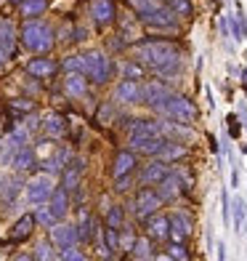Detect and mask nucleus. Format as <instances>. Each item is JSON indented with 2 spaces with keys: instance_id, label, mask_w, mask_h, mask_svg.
I'll list each match as a JSON object with an SVG mask.
<instances>
[{
  "instance_id": "dca6fc26",
  "label": "nucleus",
  "mask_w": 247,
  "mask_h": 261,
  "mask_svg": "<svg viewBox=\"0 0 247 261\" xmlns=\"http://www.w3.org/2000/svg\"><path fill=\"white\" fill-rule=\"evenodd\" d=\"M14 48H16V27L8 19H0V54L6 59H11L14 56Z\"/></svg>"
},
{
  "instance_id": "cd10ccee",
  "label": "nucleus",
  "mask_w": 247,
  "mask_h": 261,
  "mask_svg": "<svg viewBox=\"0 0 247 261\" xmlns=\"http://www.w3.org/2000/svg\"><path fill=\"white\" fill-rule=\"evenodd\" d=\"M45 8H48V0H21L19 11L24 19H35V16H43Z\"/></svg>"
},
{
  "instance_id": "6e6552de",
  "label": "nucleus",
  "mask_w": 247,
  "mask_h": 261,
  "mask_svg": "<svg viewBox=\"0 0 247 261\" xmlns=\"http://www.w3.org/2000/svg\"><path fill=\"white\" fill-rule=\"evenodd\" d=\"M165 141H168V136H131V147L136 155H149V158H157L160 155V149L165 147Z\"/></svg>"
},
{
  "instance_id": "aec40b11",
  "label": "nucleus",
  "mask_w": 247,
  "mask_h": 261,
  "mask_svg": "<svg viewBox=\"0 0 247 261\" xmlns=\"http://www.w3.org/2000/svg\"><path fill=\"white\" fill-rule=\"evenodd\" d=\"M64 91L69 93V96H75V99H82L88 93V80L82 72H67L64 77Z\"/></svg>"
},
{
  "instance_id": "20e7f679",
  "label": "nucleus",
  "mask_w": 247,
  "mask_h": 261,
  "mask_svg": "<svg viewBox=\"0 0 247 261\" xmlns=\"http://www.w3.org/2000/svg\"><path fill=\"white\" fill-rule=\"evenodd\" d=\"M80 72L90 83L101 86V83H107L109 75H112V62H109V56L101 54V51H88V54L80 56Z\"/></svg>"
},
{
  "instance_id": "ddd939ff",
  "label": "nucleus",
  "mask_w": 247,
  "mask_h": 261,
  "mask_svg": "<svg viewBox=\"0 0 247 261\" xmlns=\"http://www.w3.org/2000/svg\"><path fill=\"white\" fill-rule=\"evenodd\" d=\"M114 101L117 104H141V86H138V80L122 77V83L114 88Z\"/></svg>"
},
{
  "instance_id": "f704fd0d",
  "label": "nucleus",
  "mask_w": 247,
  "mask_h": 261,
  "mask_svg": "<svg viewBox=\"0 0 247 261\" xmlns=\"http://www.w3.org/2000/svg\"><path fill=\"white\" fill-rule=\"evenodd\" d=\"M77 232H80V240H90V237H93V219H90V213H88V211H80Z\"/></svg>"
},
{
  "instance_id": "a211bd4d",
  "label": "nucleus",
  "mask_w": 247,
  "mask_h": 261,
  "mask_svg": "<svg viewBox=\"0 0 247 261\" xmlns=\"http://www.w3.org/2000/svg\"><path fill=\"white\" fill-rule=\"evenodd\" d=\"M40 125H43V134L51 136V139L64 136V130H67V120H64L58 112H45L43 120H40Z\"/></svg>"
},
{
  "instance_id": "f3484780",
  "label": "nucleus",
  "mask_w": 247,
  "mask_h": 261,
  "mask_svg": "<svg viewBox=\"0 0 247 261\" xmlns=\"http://www.w3.org/2000/svg\"><path fill=\"white\" fill-rule=\"evenodd\" d=\"M146 234L151 237V240H168L170 237V219L160 216V213L149 216L146 219Z\"/></svg>"
},
{
  "instance_id": "bb28decb",
  "label": "nucleus",
  "mask_w": 247,
  "mask_h": 261,
  "mask_svg": "<svg viewBox=\"0 0 247 261\" xmlns=\"http://www.w3.org/2000/svg\"><path fill=\"white\" fill-rule=\"evenodd\" d=\"M231 224H234V232H244V224H247V203L242 197H234L231 203Z\"/></svg>"
},
{
  "instance_id": "a18cd8bd",
  "label": "nucleus",
  "mask_w": 247,
  "mask_h": 261,
  "mask_svg": "<svg viewBox=\"0 0 247 261\" xmlns=\"http://www.w3.org/2000/svg\"><path fill=\"white\" fill-rule=\"evenodd\" d=\"M114 181H117V187H114L117 192H125V189L131 187V176H120V179H114Z\"/></svg>"
},
{
  "instance_id": "49530a36",
  "label": "nucleus",
  "mask_w": 247,
  "mask_h": 261,
  "mask_svg": "<svg viewBox=\"0 0 247 261\" xmlns=\"http://www.w3.org/2000/svg\"><path fill=\"white\" fill-rule=\"evenodd\" d=\"M229 16H221V35H223V38H229Z\"/></svg>"
},
{
  "instance_id": "423d86ee",
  "label": "nucleus",
  "mask_w": 247,
  "mask_h": 261,
  "mask_svg": "<svg viewBox=\"0 0 247 261\" xmlns=\"http://www.w3.org/2000/svg\"><path fill=\"white\" fill-rule=\"evenodd\" d=\"M53 179H51V173H38L35 179L27 181V200L32 205H43V203H48L51 195H53Z\"/></svg>"
},
{
  "instance_id": "7ed1b4c3",
  "label": "nucleus",
  "mask_w": 247,
  "mask_h": 261,
  "mask_svg": "<svg viewBox=\"0 0 247 261\" xmlns=\"http://www.w3.org/2000/svg\"><path fill=\"white\" fill-rule=\"evenodd\" d=\"M151 110L160 112L162 117H168V120L186 123V125H192L197 120V107L186 96H178V93H170L168 99H162L157 107H151Z\"/></svg>"
},
{
  "instance_id": "2eb2a0df",
  "label": "nucleus",
  "mask_w": 247,
  "mask_h": 261,
  "mask_svg": "<svg viewBox=\"0 0 247 261\" xmlns=\"http://www.w3.org/2000/svg\"><path fill=\"white\" fill-rule=\"evenodd\" d=\"M183 181H181V176H178V171H170L165 179L157 184V192L162 195V200H175L181 192H183Z\"/></svg>"
},
{
  "instance_id": "58836bf2",
  "label": "nucleus",
  "mask_w": 247,
  "mask_h": 261,
  "mask_svg": "<svg viewBox=\"0 0 247 261\" xmlns=\"http://www.w3.org/2000/svg\"><path fill=\"white\" fill-rule=\"evenodd\" d=\"M35 258H45V261H48V258H56V253L51 251V243H38V245H35Z\"/></svg>"
},
{
  "instance_id": "5701e85b",
  "label": "nucleus",
  "mask_w": 247,
  "mask_h": 261,
  "mask_svg": "<svg viewBox=\"0 0 247 261\" xmlns=\"http://www.w3.org/2000/svg\"><path fill=\"white\" fill-rule=\"evenodd\" d=\"M128 134H131V136H157V134H162V123H155V120H133L131 125H128Z\"/></svg>"
},
{
  "instance_id": "a19ab883",
  "label": "nucleus",
  "mask_w": 247,
  "mask_h": 261,
  "mask_svg": "<svg viewBox=\"0 0 247 261\" xmlns=\"http://www.w3.org/2000/svg\"><path fill=\"white\" fill-rule=\"evenodd\" d=\"M58 258H64V261H85V253H80L77 245H75V248H67V251H61V253H58Z\"/></svg>"
},
{
  "instance_id": "c03bdc74",
  "label": "nucleus",
  "mask_w": 247,
  "mask_h": 261,
  "mask_svg": "<svg viewBox=\"0 0 247 261\" xmlns=\"http://www.w3.org/2000/svg\"><path fill=\"white\" fill-rule=\"evenodd\" d=\"M11 107H14V110H21V112H29V110H35V104H32L29 99H16Z\"/></svg>"
},
{
  "instance_id": "37998d69",
  "label": "nucleus",
  "mask_w": 247,
  "mask_h": 261,
  "mask_svg": "<svg viewBox=\"0 0 247 261\" xmlns=\"http://www.w3.org/2000/svg\"><path fill=\"white\" fill-rule=\"evenodd\" d=\"M64 69L67 72H80V56H69L64 62Z\"/></svg>"
},
{
  "instance_id": "4be33fe9",
  "label": "nucleus",
  "mask_w": 247,
  "mask_h": 261,
  "mask_svg": "<svg viewBox=\"0 0 247 261\" xmlns=\"http://www.w3.org/2000/svg\"><path fill=\"white\" fill-rule=\"evenodd\" d=\"M48 205H51V211H53V216H56V219H64V216H67V213H69V195H67V189H64V187L53 189V195H51V200H48Z\"/></svg>"
},
{
  "instance_id": "7c9ffc66",
  "label": "nucleus",
  "mask_w": 247,
  "mask_h": 261,
  "mask_svg": "<svg viewBox=\"0 0 247 261\" xmlns=\"http://www.w3.org/2000/svg\"><path fill=\"white\" fill-rule=\"evenodd\" d=\"M67 163H69V152L56 149V155L45 160V173H58V171H64Z\"/></svg>"
},
{
  "instance_id": "2f4dec72",
  "label": "nucleus",
  "mask_w": 247,
  "mask_h": 261,
  "mask_svg": "<svg viewBox=\"0 0 247 261\" xmlns=\"http://www.w3.org/2000/svg\"><path fill=\"white\" fill-rule=\"evenodd\" d=\"M151 237L146 234V237H141V240H136L133 243V248H131V256L133 258H141V261H144V258H155V251H151Z\"/></svg>"
},
{
  "instance_id": "9b49d317",
  "label": "nucleus",
  "mask_w": 247,
  "mask_h": 261,
  "mask_svg": "<svg viewBox=\"0 0 247 261\" xmlns=\"http://www.w3.org/2000/svg\"><path fill=\"white\" fill-rule=\"evenodd\" d=\"M170 96V88L160 80H149L141 86V104H149V107H157L162 99Z\"/></svg>"
},
{
  "instance_id": "79ce46f5",
  "label": "nucleus",
  "mask_w": 247,
  "mask_h": 261,
  "mask_svg": "<svg viewBox=\"0 0 247 261\" xmlns=\"http://www.w3.org/2000/svg\"><path fill=\"white\" fill-rule=\"evenodd\" d=\"M16 192V181H8L3 173H0V195H14Z\"/></svg>"
},
{
  "instance_id": "de8ad7c7",
  "label": "nucleus",
  "mask_w": 247,
  "mask_h": 261,
  "mask_svg": "<svg viewBox=\"0 0 247 261\" xmlns=\"http://www.w3.org/2000/svg\"><path fill=\"white\" fill-rule=\"evenodd\" d=\"M231 187H234V189L239 187V173H237V171H231Z\"/></svg>"
},
{
  "instance_id": "f257e3e1",
  "label": "nucleus",
  "mask_w": 247,
  "mask_h": 261,
  "mask_svg": "<svg viewBox=\"0 0 247 261\" xmlns=\"http://www.w3.org/2000/svg\"><path fill=\"white\" fill-rule=\"evenodd\" d=\"M136 59L151 72L162 77H173L181 72V54L170 40H146L136 48Z\"/></svg>"
},
{
  "instance_id": "c85d7f7f",
  "label": "nucleus",
  "mask_w": 247,
  "mask_h": 261,
  "mask_svg": "<svg viewBox=\"0 0 247 261\" xmlns=\"http://www.w3.org/2000/svg\"><path fill=\"white\" fill-rule=\"evenodd\" d=\"M11 165H14L16 171H29L35 165V152L29 147H21L14 152V160H11Z\"/></svg>"
},
{
  "instance_id": "ea45409f",
  "label": "nucleus",
  "mask_w": 247,
  "mask_h": 261,
  "mask_svg": "<svg viewBox=\"0 0 247 261\" xmlns=\"http://www.w3.org/2000/svg\"><path fill=\"white\" fill-rule=\"evenodd\" d=\"M168 256H170V258H181V261L192 258L189 251H186V245H183V243H175V240H173V245H170V253H168Z\"/></svg>"
},
{
  "instance_id": "b1692460",
  "label": "nucleus",
  "mask_w": 247,
  "mask_h": 261,
  "mask_svg": "<svg viewBox=\"0 0 247 261\" xmlns=\"http://www.w3.org/2000/svg\"><path fill=\"white\" fill-rule=\"evenodd\" d=\"M35 224H38V219H35V213H24L16 224H14V229H11V237L14 240H27V237L35 232Z\"/></svg>"
},
{
  "instance_id": "393cba45",
  "label": "nucleus",
  "mask_w": 247,
  "mask_h": 261,
  "mask_svg": "<svg viewBox=\"0 0 247 261\" xmlns=\"http://www.w3.org/2000/svg\"><path fill=\"white\" fill-rule=\"evenodd\" d=\"M160 160H165V163H175V160H183L186 158V147L181 144V141H173V139H168L165 141V147L160 149V155H157Z\"/></svg>"
},
{
  "instance_id": "8fccbe9b",
  "label": "nucleus",
  "mask_w": 247,
  "mask_h": 261,
  "mask_svg": "<svg viewBox=\"0 0 247 261\" xmlns=\"http://www.w3.org/2000/svg\"><path fill=\"white\" fill-rule=\"evenodd\" d=\"M6 62H8V59H6V56H3V54H0V67H3V64H6Z\"/></svg>"
},
{
  "instance_id": "f03ea898",
  "label": "nucleus",
  "mask_w": 247,
  "mask_h": 261,
  "mask_svg": "<svg viewBox=\"0 0 247 261\" xmlns=\"http://www.w3.org/2000/svg\"><path fill=\"white\" fill-rule=\"evenodd\" d=\"M19 38H21V45H24V48H29L32 54H38V56H45L56 45V35H53L51 24L43 21V19H38V16L27 19L24 24H21Z\"/></svg>"
},
{
  "instance_id": "4468645a",
  "label": "nucleus",
  "mask_w": 247,
  "mask_h": 261,
  "mask_svg": "<svg viewBox=\"0 0 247 261\" xmlns=\"http://www.w3.org/2000/svg\"><path fill=\"white\" fill-rule=\"evenodd\" d=\"M192 219L186 216V213H173L170 216V237L175 243H186L189 240V234H192Z\"/></svg>"
},
{
  "instance_id": "473e14b6",
  "label": "nucleus",
  "mask_w": 247,
  "mask_h": 261,
  "mask_svg": "<svg viewBox=\"0 0 247 261\" xmlns=\"http://www.w3.org/2000/svg\"><path fill=\"white\" fill-rule=\"evenodd\" d=\"M128 3L133 6V11L138 14V19H144V16L151 14V11H157L160 6H165L162 0H128Z\"/></svg>"
},
{
  "instance_id": "1a4fd4ad",
  "label": "nucleus",
  "mask_w": 247,
  "mask_h": 261,
  "mask_svg": "<svg viewBox=\"0 0 247 261\" xmlns=\"http://www.w3.org/2000/svg\"><path fill=\"white\" fill-rule=\"evenodd\" d=\"M51 240L58 251H67V248H75L80 243V232L72 224H53L51 227Z\"/></svg>"
},
{
  "instance_id": "6ab92c4d",
  "label": "nucleus",
  "mask_w": 247,
  "mask_h": 261,
  "mask_svg": "<svg viewBox=\"0 0 247 261\" xmlns=\"http://www.w3.org/2000/svg\"><path fill=\"white\" fill-rule=\"evenodd\" d=\"M136 168V152L133 149H122V152H117V158H114V168H112V176L114 179H120V176H131Z\"/></svg>"
},
{
  "instance_id": "e433bc0d",
  "label": "nucleus",
  "mask_w": 247,
  "mask_h": 261,
  "mask_svg": "<svg viewBox=\"0 0 247 261\" xmlns=\"http://www.w3.org/2000/svg\"><path fill=\"white\" fill-rule=\"evenodd\" d=\"M122 219H125L122 205H112V208L107 211V227H117V229H120V227H122Z\"/></svg>"
},
{
  "instance_id": "a878e982",
  "label": "nucleus",
  "mask_w": 247,
  "mask_h": 261,
  "mask_svg": "<svg viewBox=\"0 0 247 261\" xmlns=\"http://www.w3.org/2000/svg\"><path fill=\"white\" fill-rule=\"evenodd\" d=\"M27 72L29 75H35V77H48V75H53L56 72V62L53 59H32V62L27 64Z\"/></svg>"
},
{
  "instance_id": "c9c22d12",
  "label": "nucleus",
  "mask_w": 247,
  "mask_h": 261,
  "mask_svg": "<svg viewBox=\"0 0 247 261\" xmlns=\"http://www.w3.org/2000/svg\"><path fill=\"white\" fill-rule=\"evenodd\" d=\"M122 77L141 80V77H144V64H141V62H125L122 64Z\"/></svg>"
},
{
  "instance_id": "9d476101",
  "label": "nucleus",
  "mask_w": 247,
  "mask_h": 261,
  "mask_svg": "<svg viewBox=\"0 0 247 261\" xmlns=\"http://www.w3.org/2000/svg\"><path fill=\"white\" fill-rule=\"evenodd\" d=\"M168 173H170V171H168V163L157 158V160H151L149 165H144V168H141L138 179H141V187H157Z\"/></svg>"
},
{
  "instance_id": "4c0bfd02",
  "label": "nucleus",
  "mask_w": 247,
  "mask_h": 261,
  "mask_svg": "<svg viewBox=\"0 0 247 261\" xmlns=\"http://www.w3.org/2000/svg\"><path fill=\"white\" fill-rule=\"evenodd\" d=\"M168 6H170L178 16H189V14H192V0H168Z\"/></svg>"
},
{
  "instance_id": "0eeeda50",
  "label": "nucleus",
  "mask_w": 247,
  "mask_h": 261,
  "mask_svg": "<svg viewBox=\"0 0 247 261\" xmlns=\"http://www.w3.org/2000/svg\"><path fill=\"white\" fill-rule=\"evenodd\" d=\"M141 21H144L146 27H151V30H175V24H178V14L165 3L157 11H151L149 16H144Z\"/></svg>"
},
{
  "instance_id": "c756f323",
  "label": "nucleus",
  "mask_w": 247,
  "mask_h": 261,
  "mask_svg": "<svg viewBox=\"0 0 247 261\" xmlns=\"http://www.w3.org/2000/svg\"><path fill=\"white\" fill-rule=\"evenodd\" d=\"M122 243H120V234H117V227H107L104 229V256L112 258L114 251H120Z\"/></svg>"
},
{
  "instance_id": "3c124183",
  "label": "nucleus",
  "mask_w": 247,
  "mask_h": 261,
  "mask_svg": "<svg viewBox=\"0 0 247 261\" xmlns=\"http://www.w3.org/2000/svg\"><path fill=\"white\" fill-rule=\"evenodd\" d=\"M11 3H21V0H11Z\"/></svg>"
},
{
  "instance_id": "412c9836",
  "label": "nucleus",
  "mask_w": 247,
  "mask_h": 261,
  "mask_svg": "<svg viewBox=\"0 0 247 261\" xmlns=\"http://www.w3.org/2000/svg\"><path fill=\"white\" fill-rule=\"evenodd\" d=\"M80 179H82V163L75 160L72 165H67V168L61 171V187L67 189V192H72V189L80 187Z\"/></svg>"
},
{
  "instance_id": "39448f33",
  "label": "nucleus",
  "mask_w": 247,
  "mask_h": 261,
  "mask_svg": "<svg viewBox=\"0 0 247 261\" xmlns=\"http://www.w3.org/2000/svg\"><path fill=\"white\" fill-rule=\"evenodd\" d=\"M162 195L157 192V189H151V187H144L141 192L136 195V200H133V213L138 219H149V216H155V213L162 208Z\"/></svg>"
},
{
  "instance_id": "09e8293b",
  "label": "nucleus",
  "mask_w": 247,
  "mask_h": 261,
  "mask_svg": "<svg viewBox=\"0 0 247 261\" xmlns=\"http://www.w3.org/2000/svg\"><path fill=\"white\" fill-rule=\"evenodd\" d=\"M218 258H226V245L218 243Z\"/></svg>"
},
{
  "instance_id": "f8f14e48",
  "label": "nucleus",
  "mask_w": 247,
  "mask_h": 261,
  "mask_svg": "<svg viewBox=\"0 0 247 261\" xmlns=\"http://www.w3.org/2000/svg\"><path fill=\"white\" fill-rule=\"evenodd\" d=\"M88 11H90L93 21H96L99 27H109L112 21H114V16H117L112 0H90V8Z\"/></svg>"
},
{
  "instance_id": "72a5a7b5",
  "label": "nucleus",
  "mask_w": 247,
  "mask_h": 261,
  "mask_svg": "<svg viewBox=\"0 0 247 261\" xmlns=\"http://www.w3.org/2000/svg\"><path fill=\"white\" fill-rule=\"evenodd\" d=\"M35 219H38V224H43V227H53V224L58 221V219L53 216V211H51L48 203H43V205L35 208Z\"/></svg>"
}]
</instances>
